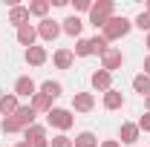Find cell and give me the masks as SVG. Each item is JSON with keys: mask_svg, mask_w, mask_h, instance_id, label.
<instances>
[{"mask_svg": "<svg viewBox=\"0 0 150 147\" xmlns=\"http://www.w3.org/2000/svg\"><path fill=\"white\" fill-rule=\"evenodd\" d=\"M112 15H115V3L112 0H98V3H93V9H90V23H93L95 29H104Z\"/></svg>", "mask_w": 150, "mask_h": 147, "instance_id": "obj_1", "label": "cell"}, {"mask_svg": "<svg viewBox=\"0 0 150 147\" xmlns=\"http://www.w3.org/2000/svg\"><path fill=\"white\" fill-rule=\"evenodd\" d=\"M130 29H133V23L124 18V15H121V18H118V15H112V18L107 20V26L101 29V35H104V40L110 43V40H118V37H124Z\"/></svg>", "mask_w": 150, "mask_h": 147, "instance_id": "obj_2", "label": "cell"}, {"mask_svg": "<svg viewBox=\"0 0 150 147\" xmlns=\"http://www.w3.org/2000/svg\"><path fill=\"white\" fill-rule=\"evenodd\" d=\"M46 124H49V127H55V130H61V133H67V130L75 124V115H72V110L52 107V110L46 112Z\"/></svg>", "mask_w": 150, "mask_h": 147, "instance_id": "obj_3", "label": "cell"}, {"mask_svg": "<svg viewBox=\"0 0 150 147\" xmlns=\"http://www.w3.org/2000/svg\"><path fill=\"white\" fill-rule=\"evenodd\" d=\"M121 66H124V52H121V49H115V46H110V49L101 55V69L112 75L115 69H121Z\"/></svg>", "mask_w": 150, "mask_h": 147, "instance_id": "obj_4", "label": "cell"}, {"mask_svg": "<svg viewBox=\"0 0 150 147\" xmlns=\"http://www.w3.org/2000/svg\"><path fill=\"white\" fill-rule=\"evenodd\" d=\"M35 29H38V37H40V40H46V43H52V40L61 35V23L52 20V18H43Z\"/></svg>", "mask_w": 150, "mask_h": 147, "instance_id": "obj_5", "label": "cell"}, {"mask_svg": "<svg viewBox=\"0 0 150 147\" xmlns=\"http://www.w3.org/2000/svg\"><path fill=\"white\" fill-rule=\"evenodd\" d=\"M72 110L75 112H93L95 110V95L93 92H75L72 95Z\"/></svg>", "mask_w": 150, "mask_h": 147, "instance_id": "obj_6", "label": "cell"}, {"mask_svg": "<svg viewBox=\"0 0 150 147\" xmlns=\"http://www.w3.org/2000/svg\"><path fill=\"white\" fill-rule=\"evenodd\" d=\"M35 92H38V84L29 75H20L18 81H15V95H18V98H32Z\"/></svg>", "mask_w": 150, "mask_h": 147, "instance_id": "obj_7", "label": "cell"}, {"mask_svg": "<svg viewBox=\"0 0 150 147\" xmlns=\"http://www.w3.org/2000/svg\"><path fill=\"white\" fill-rule=\"evenodd\" d=\"M90 84H93L95 92H107V90H112V75L104 72V69H95V72L90 75Z\"/></svg>", "mask_w": 150, "mask_h": 147, "instance_id": "obj_8", "label": "cell"}, {"mask_svg": "<svg viewBox=\"0 0 150 147\" xmlns=\"http://www.w3.org/2000/svg\"><path fill=\"white\" fill-rule=\"evenodd\" d=\"M81 29H84V23H81V18L78 15H69V18H64L61 20V32L64 35H69V37H81Z\"/></svg>", "mask_w": 150, "mask_h": 147, "instance_id": "obj_9", "label": "cell"}, {"mask_svg": "<svg viewBox=\"0 0 150 147\" xmlns=\"http://www.w3.org/2000/svg\"><path fill=\"white\" fill-rule=\"evenodd\" d=\"M139 124H133V121H124L121 127H118V139H121V144H136L139 141Z\"/></svg>", "mask_w": 150, "mask_h": 147, "instance_id": "obj_10", "label": "cell"}, {"mask_svg": "<svg viewBox=\"0 0 150 147\" xmlns=\"http://www.w3.org/2000/svg\"><path fill=\"white\" fill-rule=\"evenodd\" d=\"M52 64H55L58 69H72V64H75V52H72V49H55Z\"/></svg>", "mask_w": 150, "mask_h": 147, "instance_id": "obj_11", "label": "cell"}, {"mask_svg": "<svg viewBox=\"0 0 150 147\" xmlns=\"http://www.w3.org/2000/svg\"><path fill=\"white\" fill-rule=\"evenodd\" d=\"M9 23H12V26H26V23H29V6H12V9H9Z\"/></svg>", "mask_w": 150, "mask_h": 147, "instance_id": "obj_12", "label": "cell"}, {"mask_svg": "<svg viewBox=\"0 0 150 147\" xmlns=\"http://www.w3.org/2000/svg\"><path fill=\"white\" fill-rule=\"evenodd\" d=\"M35 40H38V29L32 26V23H26V26L18 29V43H20V46L29 49V46H35Z\"/></svg>", "mask_w": 150, "mask_h": 147, "instance_id": "obj_13", "label": "cell"}, {"mask_svg": "<svg viewBox=\"0 0 150 147\" xmlns=\"http://www.w3.org/2000/svg\"><path fill=\"white\" fill-rule=\"evenodd\" d=\"M18 95H15V92H9V95H0V115H3V118H9V115H15V112H18Z\"/></svg>", "mask_w": 150, "mask_h": 147, "instance_id": "obj_14", "label": "cell"}, {"mask_svg": "<svg viewBox=\"0 0 150 147\" xmlns=\"http://www.w3.org/2000/svg\"><path fill=\"white\" fill-rule=\"evenodd\" d=\"M35 115H38V112L32 110V104H26V107H18V112H15V121H18L20 127L26 130V127H32V124H35Z\"/></svg>", "mask_w": 150, "mask_h": 147, "instance_id": "obj_15", "label": "cell"}, {"mask_svg": "<svg viewBox=\"0 0 150 147\" xmlns=\"http://www.w3.org/2000/svg\"><path fill=\"white\" fill-rule=\"evenodd\" d=\"M23 141H26V144L46 141V127H40V124H32V127H26V130H23Z\"/></svg>", "mask_w": 150, "mask_h": 147, "instance_id": "obj_16", "label": "cell"}, {"mask_svg": "<svg viewBox=\"0 0 150 147\" xmlns=\"http://www.w3.org/2000/svg\"><path fill=\"white\" fill-rule=\"evenodd\" d=\"M46 49H43V46H29V49H26V64H29V66H43V64H46Z\"/></svg>", "mask_w": 150, "mask_h": 147, "instance_id": "obj_17", "label": "cell"}, {"mask_svg": "<svg viewBox=\"0 0 150 147\" xmlns=\"http://www.w3.org/2000/svg\"><path fill=\"white\" fill-rule=\"evenodd\" d=\"M124 107V95L118 90H107L104 92V110H121Z\"/></svg>", "mask_w": 150, "mask_h": 147, "instance_id": "obj_18", "label": "cell"}, {"mask_svg": "<svg viewBox=\"0 0 150 147\" xmlns=\"http://www.w3.org/2000/svg\"><path fill=\"white\" fill-rule=\"evenodd\" d=\"M32 110L35 112H49L52 110V98L43 95V92H35V95H32Z\"/></svg>", "mask_w": 150, "mask_h": 147, "instance_id": "obj_19", "label": "cell"}, {"mask_svg": "<svg viewBox=\"0 0 150 147\" xmlns=\"http://www.w3.org/2000/svg\"><path fill=\"white\" fill-rule=\"evenodd\" d=\"M133 90L139 92V95H142V98H147L150 95V75H136V78H133Z\"/></svg>", "mask_w": 150, "mask_h": 147, "instance_id": "obj_20", "label": "cell"}, {"mask_svg": "<svg viewBox=\"0 0 150 147\" xmlns=\"http://www.w3.org/2000/svg\"><path fill=\"white\" fill-rule=\"evenodd\" d=\"M38 92H43V95H49V98L55 101V98H61V92H64V87H61V81H43Z\"/></svg>", "mask_w": 150, "mask_h": 147, "instance_id": "obj_21", "label": "cell"}, {"mask_svg": "<svg viewBox=\"0 0 150 147\" xmlns=\"http://www.w3.org/2000/svg\"><path fill=\"white\" fill-rule=\"evenodd\" d=\"M75 147H98V139H95V133H90V130H84V133H78L72 139Z\"/></svg>", "mask_w": 150, "mask_h": 147, "instance_id": "obj_22", "label": "cell"}, {"mask_svg": "<svg viewBox=\"0 0 150 147\" xmlns=\"http://www.w3.org/2000/svg\"><path fill=\"white\" fill-rule=\"evenodd\" d=\"M72 52H75V58H90V55H93V43H90V37H78Z\"/></svg>", "mask_w": 150, "mask_h": 147, "instance_id": "obj_23", "label": "cell"}, {"mask_svg": "<svg viewBox=\"0 0 150 147\" xmlns=\"http://www.w3.org/2000/svg\"><path fill=\"white\" fill-rule=\"evenodd\" d=\"M49 6H52V3H49V0H32V3H29V15H35V18H46V12H49Z\"/></svg>", "mask_w": 150, "mask_h": 147, "instance_id": "obj_24", "label": "cell"}, {"mask_svg": "<svg viewBox=\"0 0 150 147\" xmlns=\"http://www.w3.org/2000/svg\"><path fill=\"white\" fill-rule=\"evenodd\" d=\"M90 43H93V55H104V52L110 49V43L104 40V35H95V37H90Z\"/></svg>", "mask_w": 150, "mask_h": 147, "instance_id": "obj_25", "label": "cell"}, {"mask_svg": "<svg viewBox=\"0 0 150 147\" xmlns=\"http://www.w3.org/2000/svg\"><path fill=\"white\" fill-rule=\"evenodd\" d=\"M0 130H3V133H23V127H20L18 121H15V115L3 118V121H0Z\"/></svg>", "mask_w": 150, "mask_h": 147, "instance_id": "obj_26", "label": "cell"}, {"mask_svg": "<svg viewBox=\"0 0 150 147\" xmlns=\"http://www.w3.org/2000/svg\"><path fill=\"white\" fill-rule=\"evenodd\" d=\"M133 26H139L142 32H150V15H147V12H142L139 18L133 20Z\"/></svg>", "mask_w": 150, "mask_h": 147, "instance_id": "obj_27", "label": "cell"}, {"mask_svg": "<svg viewBox=\"0 0 150 147\" xmlns=\"http://www.w3.org/2000/svg\"><path fill=\"white\" fill-rule=\"evenodd\" d=\"M49 147H75V144H72V139H69V136H64V133H61V136H55V139L49 141Z\"/></svg>", "mask_w": 150, "mask_h": 147, "instance_id": "obj_28", "label": "cell"}, {"mask_svg": "<svg viewBox=\"0 0 150 147\" xmlns=\"http://www.w3.org/2000/svg\"><path fill=\"white\" fill-rule=\"evenodd\" d=\"M72 6H75V12H90L93 0H72Z\"/></svg>", "mask_w": 150, "mask_h": 147, "instance_id": "obj_29", "label": "cell"}, {"mask_svg": "<svg viewBox=\"0 0 150 147\" xmlns=\"http://www.w3.org/2000/svg\"><path fill=\"white\" fill-rule=\"evenodd\" d=\"M136 124H139V130H144V133H150V112H144V115H142V118H139Z\"/></svg>", "mask_w": 150, "mask_h": 147, "instance_id": "obj_30", "label": "cell"}, {"mask_svg": "<svg viewBox=\"0 0 150 147\" xmlns=\"http://www.w3.org/2000/svg\"><path fill=\"white\" fill-rule=\"evenodd\" d=\"M98 147H121V141H115V139H107V141H101Z\"/></svg>", "mask_w": 150, "mask_h": 147, "instance_id": "obj_31", "label": "cell"}, {"mask_svg": "<svg viewBox=\"0 0 150 147\" xmlns=\"http://www.w3.org/2000/svg\"><path fill=\"white\" fill-rule=\"evenodd\" d=\"M144 75H150V55L144 58Z\"/></svg>", "mask_w": 150, "mask_h": 147, "instance_id": "obj_32", "label": "cell"}, {"mask_svg": "<svg viewBox=\"0 0 150 147\" xmlns=\"http://www.w3.org/2000/svg\"><path fill=\"white\" fill-rule=\"evenodd\" d=\"M144 110L150 112V95H147V98H144Z\"/></svg>", "mask_w": 150, "mask_h": 147, "instance_id": "obj_33", "label": "cell"}, {"mask_svg": "<svg viewBox=\"0 0 150 147\" xmlns=\"http://www.w3.org/2000/svg\"><path fill=\"white\" fill-rule=\"evenodd\" d=\"M15 147H29V144H26V141H18V144H15Z\"/></svg>", "mask_w": 150, "mask_h": 147, "instance_id": "obj_34", "label": "cell"}, {"mask_svg": "<svg viewBox=\"0 0 150 147\" xmlns=\"http://www.w3.org/2000/svg\"><path fill=\"white\" fill-rule=\"evenodd\" d=\"M144 46H147V49H150V32H147V40H144Z\"/></svg>", "mask_w": 150, "mask_h": 147, "instance_id": "obj_35", "label": "cell"}, {"mask_svg": "<svg viewBox=\"0 0 150 147\" xmlns=\"http://www.w3.org/2000/svg\"><path fill=\"white\" fill-rule=\"evenodd\" d=\"M144 12H147V15H150V0H147V9H144Z\"/></svg>", "mask_w": 150, "mask_h": 147, "instance_id": "obj_36", "label": "cell"}]
</instances>
